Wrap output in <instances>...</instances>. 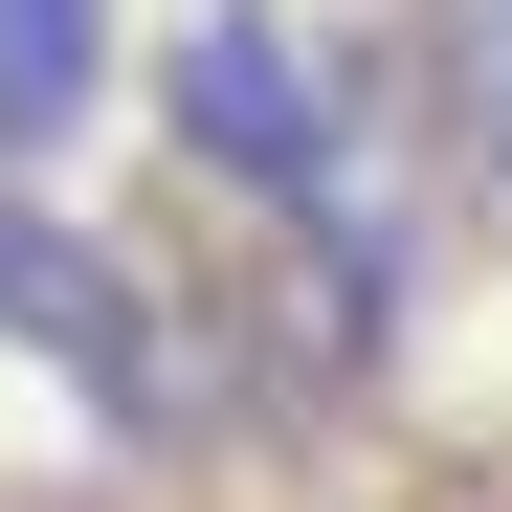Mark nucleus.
<instances>
[{"label":"nucleus","mask_w":512,"mask_h":512,"mask_svg":"<svg viewBox=\"0 0 512 512\" xmlns=\"http://www.w3.org/2000/svg\"><path fill=\"white\" fill-rule=\"evenodd\" d=\"M0 334L112 423V446H179V312H156V268H112V223H67L0 179Z\"/></svg>","instance_id":"obj_1"},{"label":"nucleus","mask_w":512,"mask_h":512,"mask_svg":"<svg viewBox=\"0 0 512 512\" xmlns=\"http://www.w3.org/2000/svg\"><path fill=\"white\" fill-rule=\"evenodd\" d=\"M179 156L245 179V201H334V90H312V45L268 0H201L179 23Z\"/></svg>","instance_id":"obj_2"},{"label":"nucleus","mask_w":512,"mask_h":512,"mask_svg":"<svg viewBox=\"0 0 512 512\" xmlns=\"http://www.w3.org/2000/svg\"><path fill=\"white\" fill-rule=\"evenodd\" d=\"M90 90H112V0H0V179L90 134Z\"/></svg>","instance_id":"obj_3"},{"label":"nucleus","mask_w":512,"mask_h":512,"mask_svg":"<svg viewBox=\"0 0 512 512\" xmlns=\"http://www.w3.org/2000/svg\"><path fill=\"white\" fill-rule=\"evenodd\" d=\"M446 112H468V156L512 179V0H446Z\"/></svg>","instance_id":"obj_4"}]
</instances>
